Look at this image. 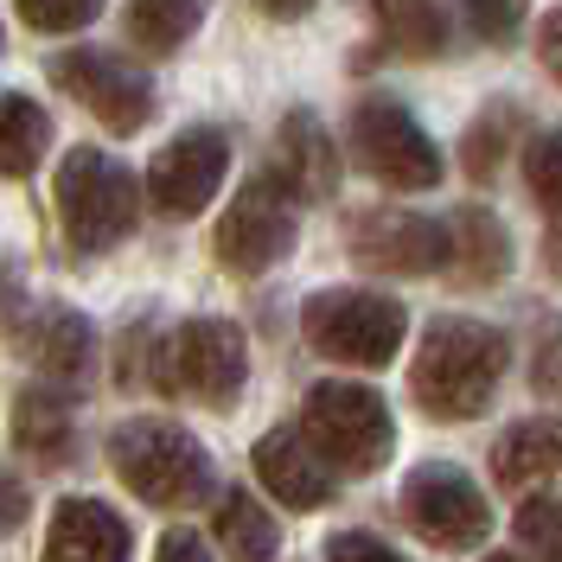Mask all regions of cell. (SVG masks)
<instances>
[{"mask_svg":"<svg viewBox=\"0 0 562 562\" xmlns=\"http://www.w3.org/2000/svg\"><path fill=\"white\" fill-rule=\"evenodd\" d=\"M505 364H512V346H505L498 326L467 314H441L416 346L409 396H416L422 416L435 422H473L492 409V396L505 384Z\"/></svg>","mask_w":562,"mask_h":562,"instance_id":"1","label":"cell"},{"mask_svg":"<svg viewBox=\"0 0 562 562\" xmlns=\"http://www.w3.org/2000/svg\"><path fill=\"white\" fill-rule=\"evenodd\" d=\"M109 467L140 505H160V512H186L211 492V454L179 422H160V416L122 422L109 435Z\"/></svg>","mask_w":562,"mask_h":562,"instance_id":"2","label":"cell"},{"mask_svg":"<svg viewBox=\"0 0 562 562\" xmlns=\"http://www.w3.org/2000/svg\"><path fill=\"white\" fill-rule=\"evenodd\" d=\"M58 224L83 256L115 249L140 224V179L103 147H70L58 167Z\"/></svg>","mask_w":562,"mask_h":562,"instance_id":"3","label":"cell"},{"mask_svg":"<svg viewBox=\"0 0 562 562\" xmlns=\"http://www.w3.org/2000/svg\"><path fill=\"white\" fill-rule=\"evenodd\" d=\"M301 435L314 441V454L333 473H378L396 448V422H390L384 396L371 384H346V378H326L307 390Z\"/></svg>","mask_w":562,"mask_h":562,"instance_id":"4","label":"cell"},{"mask_svg":"<svg viewBox=\"0 0 562 562\" xmlns=\"http://www.w3.org/2000/svg\"><path fill=\"white\" fill-rule=\"evenodd\" d=\"M301 333L333 364L384 371L396 358V346H403V333H409V314L390 294H371V288H319L301 307Z\"/></svg>","mask_w":562,"mask_h":562,"instance_id":"5","label":"cell"},{"mask_svg":"<svg viewBox=\"0 0 562 562\" xmlns=\"http://www.w3.org/2000/svg\"><path fill=\"white\" fill-rule=\"evenodd\" d=\"M351 154H358L364 173L396 186V192L441 186V147L428 140V128L396 97H358L351 103Z\"/></svg>","mask_w":562,"mask_h":562,"instance_id":"6","label":"cell"},{"mask_svg":"<svg viewBox=\"0 0 562 562\" xmlns=\"http://www.w3.org/2000/svg\"><path fill=\"white\" fill-rule=\"evenodd\" d=\"M244 378H249V346L231 319H186L160 346V390L199 396L211 409L237 403Z\"/></svg>","mask_w":562,"mask_h":562,"instance_id":"7","label":"cell"},{"mask_svg":"<svg viewBox=\"0 0 562 562\" xmlns=\"http://www.w3.org/2000/svg\"><path fill=\"white\" fill-rule=\"evenodd\" d=\"M217 262L231 276H269L281 256L294 249V192L276 173H256L217 217Z\"/></svg>","mask_w":562,"mask_h":562,"instance_id":"8","label":"cell"},{"mask_svg":"<svg viewBox=\"0 0 562 562\" xmlns=\"http://www.w3.org/2000/svg\"><path fill=\"white\" fill-rule=\"evenodd\" d=\"M403 518L435 550H473V543H486V530H492V505L454 460H422L416 473L403 480Z\"/></svg>","mask_w":562,"mask_h":562,"instance_id":"9","label":"cell"},{"mask_svg":"<svg viewBox=\"0 0 562 562\" xmlns=\"http://www.w3.org/2000/svg\"><path fill=\"white\" fill-rule=\"evenodd\" d=\"M346 249L378 276H435L448 269V224L403 205L358 211L346 224Z\"/></svg>","mask_w":562,"mask_h":562,"instance_id":"10","label":"cell"},{"mask_svg":"<svg viewBox=\"0 0 562 562\" xmlns=\"http://www.w3.org/2000/svg\"><path fill=\"white\" fill-rule=\"evenodd\" d=\"M52 83L70 103L90 109L103 128H115V135H135L154 115V83L115 52H65V58H52Z\"/></svg>","mask_w":562,"mask_h":562,"instance_id":"11","label":"cell"},{"mask_svg":"<svg viewBox=\"0 0 562 562\" xmlns=\"http://www.w3.org/2000/svg\"><path fill=\"white\" fill-rule=\"evenodd\" d=\"M231 173V140L217 128H186L173 135L154 167H147V205L160 217H199V211L217 199V186Z\"/></svg>","mask_w":562,"mask_h":562,"instance_id":"12","label":"cell"},{"mask_svg":"<svg viewBox=\"0 0 562 562\" xmlns=\"http://www.w3.org/2000/svg\"><path fill=\"white\" fill-rule=\"evenodd\" d=\"M249 460H256V480L276 492L288 512H319L333 498V486H339V473L314 454V441L301 428H269Z\"/></svg>","mask_w":562,"mask_h":562,"instance_id":"13","label":"cell"},{"mask_svg":"<svg viewBox=\"0 0 562 562\" xmlns=\"http://www.w3.org/2000/svg\"><path fill=\"white\" fill-rule=\"evenodd\" d=\"M45 562H128V525L103 498H65L45 530Z\"/></svg>","mask_w":562,"mask_h":562,"instance_id":"14","label":"cell"},{"mask_svg":"<svg viewBox=\"0 0 562 562\" xmlns=\"http://www.w3.org/2000/svg\"><path fill=\"white\" fill-rule=\"evenodd\" d=\"M20 358L38 364V378H52V384H77V378H90L97 333H90V319L70 314V307H38L20 326Z\"/></svg>","mask_w":562,"mask_h":562,"instance_id":"15","label":"cell"},{"mask_svg":"<svg viewBox=\"0 0 562 562\" xmlns=\"http://www.w3.org/2000/svg\"><path fill=\"white\" fill-rule=\"evenodd\" d=\"M269 173L294 192V205H301V199H333V186H339V154H333L326 128H319V115L294 109V115L281 122L276 167H269Z\"/></svg>","mask_w":562,"mask_h":562,"instance_id":"16","label":"cell"},{"mask_svg":"<svg viewBox=\"0 0 562 562\" xmlns=\"http://www.w3.org/2000/svg\"><path fill=\"white\" fill-rule=\"evenodd\" d=\"M492 480L505 492H530L562 480V416H525L492 441Z\"/></svg>","mask_w":562,"mask_h":562,"instance_id":"17","label":"cell"},{"mask_svg":"<svg viewBox=\"0 0 562 562\" xmlns=\"http://www.w3.org/2000/svg\"><path fill=\"white\" fill-rule=\"evenodd\" d=\"M512 269V237L486 205H460L448 217V276L460 288H492Z\"/></svg>","mask_w":562,"mask_h":562,"instance_id":"18","label":"cell"},{"mask_svg":"<svg viewBox=\"0 0 562 562\" xmlns=\"http://www.w3.org/2000/svg\"><path fill=\"white\" fill-rule=\"evenodd\" d=\"M13 441H20V454H33L38 467H70V454H77L70 403L58 390H26V396L13 403Z\"/></svg>","mask_w":562,"mask_h":562,"instance_id":"19","label":"cell"},{"mask_svg":"<svg viewBox=\"0 0 562 562\" xmlns=\"http://www.w3.org/2000/svg\"><path fill=\"white\" fill-rule=\"evenodd\" d=\"M371 13H378V33H384L390 52H403V58H441L448 52V13L435 7V0H371Z\"/></svg>","mask_w":562,"mask_h":562,"instance_id":"20","label":"cell"},{"mask_svg":"<svg viewBox=\"0 0 562 562\" xmlns=\"http://www.w3.org/2000/svg\"><path fill=\"white\" fill-rule=\"evenodd\" d=\"M217 543H224L231 562H269L281 550V530H276V518L256 505V492L231 486L217 498Z\"/></svg>","mask_w":562,"mask_h":562,"instance_id":"21","label":"cell"},{"mask_svg":"<svg viewBox=\"0 0 562 562\" xmlns=\"http://www.w3.org/2000/svg\"><path fill=\"white\" fill-rule=\"evenodd\" d=\"M45 147H52V115L33 97H0V173L26 179Z\"/></svg>","mask_w":562,"mask_h":562,"instance_id":"22","label":"cell"},{"mask_svg":"<svg viewBox=\"0 0 562 562\" xmlns=\"http://www.w3.org/2000/svg\"><path fill=\"white\" fill-rule=\"evenodd\" d=\"M128 38L140 52H179L186 38L199 33L205 20V0H128Z\"/></svg>","mask_w":562,"mask_h":562,"instance_id":"23","label":"cell"},{"mask_svg":"<svg viewBox=\"0 0 562 562\" xmlns=\"http://www.w3.org/2000/svg\"><path fill=\"white\" fill-rule=\"evenodd\" d=\"M518 122H525V115H518L512 103L486 109V115L467 128V140H460V167H467L473 179H492V173H498V160L512 154V135H518Z\"/></svg>","mask_w":562,"mask_h":562,"instance_id":"24","label":"cell"},{"mask_svg":"<svg viewBox=\"0 0 562 562\" xmlns=\"http://www.w3.org/2000/svg\"><path fill=\"white\" fill-rule=\"evenodd\" d=\"M512 530H518V550L530 562H562V505L557 498H525Z\"/></svg>","mask_w":562,"mask_h":562,"instance_id":"25","label":"cell"},{"mask_svg":"<svg viewBox=\"0 0 562 562\" xmlns=\"http://www.w3.org/2000/svg\"><path fill=\"white\" fill-rule=\"evenodd\" d=\"M525 186L550 217H562V135H537L525 147Z\"/></svg>","mask_w":562,"mask_h":562,"instance_id":"26","label":"cell"},{"mask_svg":"<svg viewBox=\"0 0 562 562\" xmlns=\"http://www.w3.org/2000/svg\"><path fill=\"white\" fill-rule=\"evenodd\" d=\"M103 13V0H20V20L33 33H83Z\"/></svg>","mask_w":562,"mask_h":562,"instance_id":"27","label":"cell"},{"mask_svg":"<svg viewBox=\"0 0 562 562\" xmlns=\"http://www.w3.org/2000/svg\"><path fill=\"white\" fill-rule=\"evenodd\" d=\"M460 13L486 45H512L518 26H525V0H460Z\"/></svg>","mask_w":562,"mask_h":562,"instance_id":"28","label":"cell"},{"mask_svg":"<svg viewBox=\"0 0 562 562\" xmlns=\"http://www.w3.org/2000/svg\"><path fill=\"white\" fill-rule=\"evenodd\" d=\"M326 562H409V557L390 550L384 537H371V530H333L326 537Z\"/></svg>","mask_w":562,"mask_h":562,"instance_id":"29","label":"cell"},{"mask_svg":"<svg viewBox=\"0 0 562 562\" xmlns=\"http://www.w3.org/2000/svg\"><path fill=\"white\" fill-rule=\"evenodd\" d=\"M537 390L562 396V333H543V346H537Z\"/></svg>","mask_w":562,"mask_h":562,"instance_id":"30","label":"cell"},{"mask_svg":"<svg viewBox=\"0 0 562 562\" xmlns=\"http://www.w3.org/2000/svg\"><path fill=\"white\" fill-rule=\"evenodd\" d=\"M26 512H33V505H26V486H20L13 473H0V537L26 525Z\"/></svg>","mask_w":562,"mask_h":562,"instance_id":"31","label":"cell"},{"mask_svg":"<svg viewBox=\"0 0 562 562\" xmlns=\"http://www.w3.org/2000/svg\"><path fill=\"white\" fill-rule=\"evenodd\" d=\"M537 58H543V70L562 83V7L543 20V26H537Z\"/></svg>","mask_w":562,"mask_h":562,"instance_id":"32","label":"cell"},{"mask_svg":"<svg viewBox=\"0 0 562 562\" xmlns=\"http://www.w3.org/2000/svg\"><path fill=\"white\" fill-rule=\"evenodd\" d=\"M154 562H211V557H205V543H199L192 530H167L160 550H154Z\"/></svg>","mask_w":562,"mask_h":562,"instance_id":"33","label":"cell"},{"mask_svg":"<svg viewBox=\"0 0 562 562\" xmlns=\"http://www.w3.org/2000/svg\"><path fill=\"white\" fill-rule=\"evenodd\" d=\"M20 307H26V301H20V281L0 269V326H13V314H20Z\"/></svg>","mask_w":562,"mask_h":562,"instance_id":"34","label":"cell"},{"mask_svg":"<svg viewBox=\"0 0 562 562\" xmlns=\"http://www.w3.org/2000/svg\"><path fill=\"white\" fill-rule=\"evenodd\" d=\"M256 7H262L269 20H301V13H307L314 0H256Z\"/></svg>","mask_w":562,"mask_h":562,"instance_id":"35","label":"cell"},{"mask_svg":"<svg viewBox=\"0 0 562 562\" xmlns=\"http://www.w3.org/2000/svg\"><path fill=\"white\" fill-rule=\"evenodd\" d=\"M543 269H550V276H562V217L550 224V237H543Z\"/></svg>","mask_w":562,"mask_h":562,"instance_id":"36","label":"cell"},{"mask_svg":"<svg viewBox=\"0 0 562 562\" xmlns=\"http://www.w3.org/2000/svg\"><path fill=\"white\" fill-rule=\"evenodd\" d=\"M486 562H525V557H512V550H498V557H486Z\"/></svg>","mask_w":562,"mask_h":562,"instance_id":"37","label":"cell"}]
</instances>
